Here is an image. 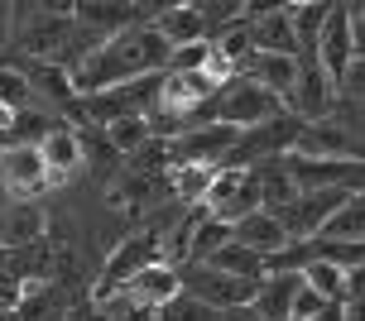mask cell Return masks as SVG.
Here are the masks:
<instances>
[{"label": "cell", "instance_id": "obj_34", "mask_svg": "<svg viewBox=\"0 0 365 321\" xmlns=\"http://www.w3.org/2000/svg\"><path fill=\"white\" fill-rule=\"evenodd\" d=\"M10 38V5H0V43Z\"/></svg>", "mask_w": 365, "mask_h": 321}, {"label": "cell", "instance_id": "obj_4", "mask_svg": "<svg viewBox=\"0 0 365 321\" xmlns=\"http://www.w3.org/2000/svg\"><path fill=\"white\" fill-rule=\"evenodd\" d=\"M303 120H293V115H279V120H264L255 130H240L236 144H231V154L221 159V168H255L264 159H279V154H289L293 149V135H298Z\"/></svg>", "mask_w": 365, "mask_h": 321}, {"label": "cell", "instance_id": "obj_30", "mask_svg": "<svg viewBox=\"0 0 365 321\" xmlns=\"http://www.w3.org/2000/svg\"><path fill=\"white\" fill-rule=\"evenodd\" d=\"M159 321H217V312H212L207 302H197L192 293H178L173 302L159 307Z\"/></svg>", "mask_w": 365, "mask_h": 321}, {"label": "cell", "instance_id": "obj_32", "mask_svg": "<svg viewBox=\"0 0 365 321\" xmlns=\"http://www.w3.org/2000/svg\"><path fill=\"white\" fill-rule=\"evenodd\" d=\"M202 58H207V43H187V48H173L168 53V72H197Z\"/></svg>", "mask_w": 365, "mask_h": 321}, {"label": "cell", "instance_id": "obj_13", "mask_svg": "<svg viewBox=\"0 0 365 321\" xmlns=\"http://www.w3.org/2000/svg\"><path fill=\"white\" fill-rule=\"evenodd\" d=\"M38 149V163H43V178H48V187H63V182L73 178L77 168H82V140H77L73 125H53L43 140L34 144Z\"/></svg>", "mask_w": 365, "mask_h": 321}, {"label": "cell", "instance_id": "obj_20", "mask_svg": "<svg viewBox=\"0 0 365 321\" xmlns=\"http://www.w3.org/2000/svg\"><path fill=\"white\" fill-rule=\"evenodd\" d=\"M231 240L245 245L250 254H259V259H269V254H279L289 245L284 226H279L269 211H255V216H245V221H236V226H231Z\"/></svg>", "mask_w": 365, "mask_h": 321}, {"label": "cell", "instance_id": "obj_29", "mask_svg": "<svg viewBox=\"0 0 365 321\" xmlns=\"http://www.w3.org/2000/svg\"><path fill=\"white\" fill-rule=\"evenodd\" d=\"M0 106L10 110V115H24V106H34V91L24 82V72L0 68Z\"/></svg>", "mask_w": 365, "mask_h": 321}, {"label": "cell", "instance_id": "obj_19", "mask_svg": "<svg viewBox=\"0 0 365 321\" xmlns=\"http://www.w3.org/2000/svg\"><path fill=\"white\" fill-rule=\"evenodd\" d=\"M154 34L164 38L168 48L207 43V29H202L197 5H159V15H154Z\"/></svg>", "mask_w": 365, "mask_h": 321}, {"label": "cell", "instance_id": "obj_28", "mask_svg": "<svg viewBox=\"0 0 365 321\" xmlns=\"http://www.w3.org/2000/svg\"><path fill=\"white\" fill-rule=\"evenodd\" d=\"M145 140H149V130H145L140 115H125V120H110L106 125V144L115 149V154H140Z\"/></svg>", "mask_w": 365, "mask_h": 321}, {"label": "cell", "instance_id": "obj_1", "mask_svg": "<svg viewBox=\"0 0 365 321\" xmlns=\"http://www.w3.org/2000/svg\"><path fill=\"white\" fill-rule=\"evenodd\" d=\"M168 53H173V48L154 34V24H130L120 34H110L106 43H96L82 63L68 68L73 96H96V91H110V87H120V82L164 72Z\"/></svg>", "mask_w": 365, "mask_h": 321}, {"label": "cell", "instance_id": "obj_11", "mask_svg": "<svg viewBox=\"0 0 365 321\" xmlns=\"http://www.w3.org/2000/svg\"><path fill=\"white\" fill-rule=\"evenodd\" d=\"M236 135L240 130H231V125L202 120V125H187L178 140H168V149H173V163H212V168H221V159L231 154Z\"/></svg>", "mask_w": 365, "mask_h": 321}, {"label": "cell", "instance_id": "obj_15", "mask_svg": "<svg viewBox=\"0 0 365 321\" xmlns=\"http://www.w3.org/2000/svg\"><path fill=\"white\" fill-rule=\"evenodd\" d=\"M120 293H125L135 307H154V312H159L164 302H173V298L182 293V273L168 268V264H149V268H140Z\"/></svg>", "mask_w": 365, "mask_h": 321}, {"label": "cell", "instance_id": "obj_7", "mask_svg": "<svg viewBox=\"0 0 365 321\" xmlns=\"http://www.w3.org/2000/svg\"><path fill=\"white\" fill-rule=\"evenodd\" d=\"M149 264H164V259H159V235H154V231H140V235H130V240H120V245L110 250L106 268H101L96 302H101L106 293H120V288H125L140 268H149Z\"/></svg>", "mask_w": 365, "mask_h": 321}, {"label": "cell", "instance_id": "obj_27", "mask_svg": "<svg viewBox=\"0 0 365 321\" xmlns=\"http://www.w3.org/2000/svg\"><path fill=\"white\" fill-rule=\"evenodd\" d=\"M221 245H231V226H221V221H212V216L202 211L197 231H192V245H187V259L207 264V259H212V254H217Z\"/></svg>", "mask_w": 365, "mask_h": 321}, {"label": "cell", "instance_id": "obj_17", "mask_svg": "<svg viewBox=\"0 0 365 321\" xmlns=\"http://www.w3.org/2000/svg\"><path fill=\"white\" fill-rule=\"evenodd\" d=\"M245 173L255 178L259 211L279 216V211H284V206L293 201V196H298V187H293V178H289V168H284V154H279V159H264V163H255V168H245Z\"/></svg>", "mask_w": 365, "mask_h": 321}, {"label": "cell", "instance_id": "obj_33", "mask_svg": "<svg viewBox=\"0 0 365 321\" xmlns=\"http://www.w3.org/2000/svg\"><path fill=\"white\" fill-rule=\"evenodd\" d=\"M217 321H259L255 307H231V312H217Z\"/></svg>", "mask_w": 365, "mask_h": 321}, {"label": "cell", "instance_id": "obj_10", "mask_svg": "<svg viewBox=\"0 0 365 321\" xmlns=\"http://www.w3.org/2000/svg\"><path fill=\"white\" fill-rule=\"evenodd\" d=\"M284 168L298 192H327V187H351L361 192V168L341 159H298V154H284Z\"/></svg>", "mask_w": 365, "mask_h": 321}, {"label": "cell", "instance_id": "obj_25", "mask_svg": "<svg viewBox=\"0 0 365 321\" xmlns=\"http://www.w3.org/2000/svg\"><path fill=\"white\" fill-rule=\"evenodd\" d=\"M212 178H217L212 163H173V196H178V206H202L207 192H212Z\"/></svg>", "mask_w": 365, "mask_h": 321}, {"label": "cell", "instance_id": "obj_21", "mask_svg": "<svg viewBox=\"0 0 365 321\" xmlns=\"http://www.w3.org/2000/svg\"><path fill=\"white\" fill-rule=\"evenodd\" d=\"M298 273H264L255 288V298H250V307H255L259 321H289V302L293 293H298Z\"/></svg>", "mask_w": 365, "mask_h": 321}, {"label": "cell", "instance_id": "obj_22", "mask_svg": "<svg viewBox=\"0 0 365 321\" xmlns=\"http://www.w3.org/2000/svg\"><path fill=\"white\" fill-rule=\"evenodd\" d=\"M24 82H29V91H38L43 101H53V106H77L73 96V82H68V68L63 63H24Z\"/></svg>", "mask_w": 365, "mask_h": 321}, {"label": "cell", "instance_id": "obj_8", "mask_svg": "<svg viewBox=\"0 0 365 321\" xmlns=\"http://www.w3.org/2000/svg\"><path fill=\"white\" fill-rule=\"evenodd\" d=\"M289 154H298V159H341V163H356V159H361V144H356L351 125H341L336 115H327V120H308V125H298Z\"/></svg>", "mask_w": 365, "mask_h": 321}, {"label": "cell", "instance_id": "obj_12", "mask_svg": "<svg viewBox=\"0 0 365 321\" xmlns=\"http://www.w3.org/2000/svg\"><path fill=\"white\" fill-rule=\"evenodd\" d=\"M259 283H245V278H231V273H217V268L197 264L192 278H182V293H192L197 302H207L212 312H231V307H250Z\"/></svg>", "mask_w": 365, "mask_h": 321}, {"label": "cell", "instance_id": "obj_26", "mask_svg": "<svg viewBox=\"0 0 365 321\" xmlns=\"http://www.w3.org/2000/svg\"><path fill=\"white\" fill-rule=\"evenodd\" d=\"M207 268H217V273H231V278H245V283H259L264 278V259L259 254H250L245 245H221L212 259H207Z\"/></svg>", "mask_w": 365, "mask_h": 321}, {"label": "cell", "instance_id": "obj_2", "mask_svg": "<svg viewBox=\"0 0 365 321\" xmlns=\"http://www.w3.org/2000/svg\"><path fill=\"white\" fill-rule=\"evenodd\" d=\"M10 29L29 63H53L73 34V5H10Z\"/></svg>", "mask_w": 365, "mask_h": 321}, {"label": "cell", "instance_id": "obj_18", "mask_svg": "<svg viewBox=\"0 0 365 321\" xmlns=\"http://www.w3.org/2000/svg\"><path fill=\"white\" fill-rule=\"evenodd\" d=\"M250 29V53H293L298 58V38L289 24V5H274L269 15H259L245 24Z\"/></svg>", "mask_w": 365, "mask_h": 321}, {"label": "cell", "instance_id": "obj_3", "mask_svg": "<svg viewBox=\"0 0 365 321\" xmlns=\"http://www.w3.org/2000/svg\"><path fill=\"white\" fill-rule=\"evenodd\" d=\"M279 115H289L279 96L269 91H259L255 82H226L217 91V101H212V125H231V130H255L264 120H279Z\"/></svg>", "mask_w": 365, "mask_h": 321}, {"label": "cell", "instance_id": "obj_16", "mask_svg": "<svg viewBox=\"0 0 365 321\" xmlns=\"http://www.w3.org/2000/svg\"><path fill=\"white\" fill-rule=\"evenodd\" d=\"M245 82H255L259 91H269L279 101H289L293 82H298V58L293 53H250L245 58Z\"/></svg>", "mask_w": 365, "mask_h": 321}, {"label": "cell", "instance_id": "obj_31", "mask_svg": "<svg viewBox=\"0 0 365 321\" xmlns=\"http://www.w3.org/2000/svg\"><path fill=\"white\" fill-rule=\"evenodd\" d=\"M317 312H327V302H322L312 288L298 283V293H293V302H289V321H312Z\"/></svg>", "mask_w": 365, "mask_h": 321}, {"label": "cell", "instance_id": "obj_24", "mask_svg": "<svg viewBox=\"0 0 365 321\" xmlns=\"http://www.w3.org/2000/svg\"><path fill=\"white\" fill-rule=\"evenodd\" d=\"M312 240H331V245H365V206H361V196L341 201V206L322 221V231L312 235Z\"/></svg>", "mask_w": 365, "mask_h": 321}, {"label": "cell", "instance_id": "obj_23", "mask_svg": "<svg viewBox=\"0 0 365 321\" xmlns=\"http://www.w3.org/2000/svg\"><path fill=\"white\" fill-rule=\"evenodd\" d=\"M43 221H48V216L38 211L34 201H15V206L5 211V221H0V240H5L10 250L38 245V240H43Z\"/></svg>", "mask_w": 365, "mask_h": 321}, {"label": "cell", "instance_id": "obj_9", "mask_svg": "<svg viewBox=\"0 0 365 321\" xmlns=\"http://www.w3.org/2000/svg\"><path fill=\"white\" fill-rule=\"evenodd\" d=\"M284 110H289L293 120H327L331 110H336V91H331V82H327V72L317 68V63H303L298 58V82H293V91H289V101H284Z\"/></svg>", "mask_w": 365, "mask_h": 321}, {"label": "cell", "instance_id": "obj_14", "mask_svg": "<svg viewBox=\"0 0 365 321\" xmlns=\"http://www.w3.org/2000/svg\"><path fill=\"white\" fill-rule=\"evenodd\" d=\"M0 182H5V192L19 196V201H34V196L48 187L34 144H24V149H0Z\"/></svg>", "mask_w": 365, "mask_h": 321}, {"label": "cell", "instance_id": "obj_6", "mask_svg": "<svg viewBox=\"0 0 365 321\" xmlns=\"http://www.w3.org/2000/svg\"><path fill=\"white\" fill-rule=\"evenodd\" d=\"M312 48H317V68L327 72L331 91L341 87V77H346V68L356 63V38H351V15L346 5H331L327 15H322V29H317V38H312Z\"/></svg>", "mask_w": 365, "mask_h": 321}, {"label": "cell", "instance_id": "obj_5", "mask_svg": "<svg viewBox=\"0 0 365 321\" xmlns=\"http://www.w3.org/2000/svg\"><path fill=\"white\" fill-rule=\"evenodd\" d=\"M202 211L221 221V226H236L245 216L259 211V192H255V178L245 173V168H217V178H212V192L202 201Z\"/></svg>", "mask_w": 365, "mask_h": 321}, {"label": "cell", "instance_id": "obj_35", "mask_svg": "<svg viewBox=\"0 0 365 321\" xmlns=\"http://www.w3.org/2000/svg\"><path fill=\"white\" fill-rule=\"evenodd\" d=\"M312 321H341V307H327V312H317Z\"/></svg>", "mask_w": 365, "mask_h": 321}]
</instances>
